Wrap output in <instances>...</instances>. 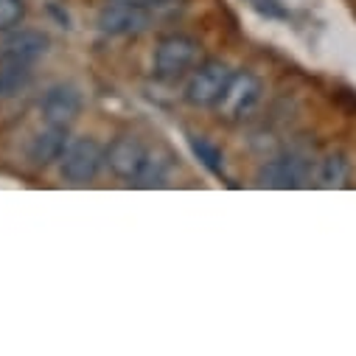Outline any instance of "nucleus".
<instances>
[{"label":"nucleus","instance_id":"obj_1","mask_svg":"<svg viewBox=\"0 0 356 356\" xmlns=\"http://www.w3.org/2000/svg\"><path fill=\"white\" fill-rule=\"evenodd\" d=\"M107 165L118 180L132 183V186H146V188L160 186L171 168L165 154L146 146L135 135H118L107 146Z\"/></svg>","mask_w":356,"mask_h":356},{"label":"nucleus","instance_id":"obj_2","mask_svg":"<svg viewBox=\"0 0 356 356\" xmlns=\"http://www.w3.org/2000/svg\"><path fill=\"white\" fill-rule=\"evenodd\" d=\"M200 40L188 37V34H168L154 45V56H152V70L154 79L174 84L183 76H188L197 62H200Z\"/></svg>","mask_w":356,"mask_h":356},{"label":"nucleus","instance_id":"obj_3","mask_svg":"<svg viewBox=\"0 0 356 356\" xmlns=\"http://www.w3.org/2000/svg\"><path fill=\"white\" fill-rule=\"evenodd\" d=\"M107 165V149L96 138H70L65 154L59 157V174L73 186L93 183Z\"/></svg>","mask_w":356,"mask_h":356},{"label":"nucleus","instance_id":"obj_4","mask_svg":"<svg viewBox=\"0 0 356 356\" xmlns=\"http://www.w3.org/2000/svg\"><path fill=\"white\" fill-rule=\"evenodd\" d=\"M233 73L236 70H230V65L222 62V59H205V62H200L191 70L188 81H186V93H183L186 104H191V107H216L219 99L227 90Z\"/></svg>","mask_w":356,"mask_h":356},{"label":"nucleus","instance_id":"obj_5","mask_svg":"<svg viewBox=\"0 0 356 356\" xmlns=\"http://www.w3.org/2000/svg\"><path fill=\"white\" fill-rule=\"evenodd\" d=\"M314 160L300 152H286L266 160L258 171L261 188H300L314 177Z\"/></svg>","mask_w":356,"mask_h":356},{"label":"nucleus","instance_id":"obj_6","mask_svg":"<svg viewBox=\"0 0 356 356\" xmlns=\"http://www.w3.org/2000/svg\"><path fill=\"white\" fill-rule=\"evenodd\" d=\"M258 102H261V79L250 70H238L233 73L216 110H219V118H225L227 124H241L244 118L252 115Z\"/></svg>","mask_w":356,"mask_h":356},{"label":"nucleus","instance_id":"obj_7","mask_svg":"<svg viewBox=\"0 0 356 356\" xmlns=\"http://www.w3.org/2000/svg\"><path fill=\"white\" fill-rule=\"evenodd\" d=\"M51 48V37L40 29H12L0 34V65H34Z\"/></svg>","mask_w":356,"mask_h":356},{"label":"nucleus","instance_id":"obj_8","mask_svg":"<svg viewBox=\"0 0 356 356\" xmlns=\"http://www.w3.org/2000/svg\"><path fill=\"white\" fill-rule=\"evenodd\" d=\"M96 26L107 37H135L152 26V17H149L146 6L124 3V0H110V3L102 6Z\"/></svg>","mask_w":356,"mask_h":356},{"label":"nucleus","instance_id":"obj_9","mask_svg":"<svg viewBox=\"0 0 356 356\" xmlns=\"http://www.w3.org/2000/svg\"><path fill=\"white\" fill-rule=\"evenodd\" d=\"M81 107H84V99L79 93V87L65 84V81L51 84L42 93V102H40L42 121L56 124V127H73L76 118L81 115Z\"/></svg>","mask_w":356,"mask_h":356},{"label":"nucleus","instance_id":"obj_10","mask_svg":"<svg viewBox=\"0 0 356 356\" xmlns=\"http://www.w3.org/2000/svg\"><path fill=\"white\" fill-rule=\"evenodd\" d=\"M70 143V127H56V124H45V129H40L31 143H29V157L37 165H51L59 163V157L65 154Z\"/></svg>","mask_w":356,"mask_h":356},{"label":"nucleus","instance_id":"obj_11","mask_svg":"<svg viewBox=\"0 0 356 356\" xmlns=\"http://www.w3.org/2000/svg\"><path fill=\"white\" fill-rule=\"evenodd\" d=\"M34 84L31 65H0V102L23 96Z\"/></svg>","mask_w":356,"mask_h":356},{"label":"nucleus","instance_id":"obj_12","mask_svg":"<svg viewBox=\"0 0 356 356\" xmlns=\"http://www.w3.org/2000/svg\"><path fill=\"white\" fill-rule=\"evenodd\" d=\"M188 143H191V152L197 154V160L213 174V177H225V154L216 143H211L208 138L202 135H188Z\"/></svg>","mask_w":356,"mask_h":356},{"label":"nucleus","instance_id":"obj_13","mask_svg":"<svg viewBox=\"0 0 356 356\" xmlns=\"http://www.w3.org/2000/svg\"><path fill=\"white\" fill-rule=\"evenodd\" d=\"M314 177H317L320 186H328V188L342 186L348 180V160L342 154H325L323 160H317Z\"/></svg>","mask_w":356,"mask_h":356},{"label":"nucleus","instance_id":"obj_14","mask_svg":"<svg viewBox=\"0 0 356 356\" xmlns=\"http://www.w3.org/2000/svg\"><path fill=\"white\" fill-rule=\"evenodd\" d=\"M26 15H29L26 0H0V34L23 26Z\"/></svg>","mask_w":356,"mask_h":356},{"label":"nucleus","instance_id":"obj_15","mask_svg":"<svg viewBox=\"0 0 356 356\" xmlns=\"http://www.w3.org/2000/svg\"><path fill=\"white\" fill-rule=\"evenodd\" d=\"M124 3H135V6H163L165 3V0H124Z\"/></svg>","mask_w":356,"mask_h":356}]
</instances>
